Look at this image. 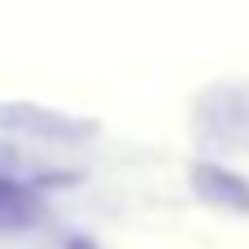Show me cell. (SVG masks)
<instances>
[{"mask_svg":"<svg viewBox=\"0 0 249 249\" xmlns=\"http://www.w3.org/2000/svg\"><path fill=\"white\" fill-rule=\"evenodd\" d=\"M193 188H197L201 197L219 201V206H236V210H245V206H249V184H245V179H236L232 171H219V166H197Z\"/></svg>","mask_w":249,"mask_h":249,"instance_id":"obj_1","label":"cell"},{"mask_svg":"<svg viewBox=\"0 0 249 249\" xmlns=\"http://www.w3.org/2000/svg\"><path fill=\"white\" fill-rule=\"evenodd\" d=\"M35 210V197L18 184V179H9V175H0V223H9V219H22V214H31Z\"/></svg>","mask_w":249,"mask_h":249,"instance_id":"obj_2","label":"cell"},{"mask_svg":"<svg viewBox=\"0 0 249 249\" xmlns=\"http://www.w3.org/2000/svg\"><path fill=\"white\" fill-rule=\"evenodd\" d=\"M74 249H92V245H74Z\"/></svg>","mask_w":249,"mask_h":249,"instance_id":"obj_3","label":"cell"}]
</instances>
